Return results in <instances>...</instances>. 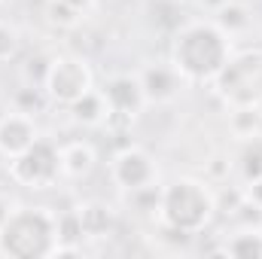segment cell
Instances as JSON below:
<instances>
[{
	"label": "cell",
	"mask_w": 262,
	"mask_h": 259,
	"mask_svg": "<svg viewBox=\"0 0 262 259\" xmlns=\"http://www.w3.org/2000/svg\"><path fill=\"white\" fill-rule=\"evenodd\" d=\"M113 171H116V180H119L122 186H131V189L143 186V183L152 177V165H149V159H146L140 149H128V153H122V156L116 159Z\"/></svg>",
	"instance_id": "obj_7"
},
{
	"label": "cell",
	"mask_w": 262,
	"mask_h": 259,
	"mask_svg": "<svg viewBox=\"0 0 262 259\" xmlns=\"http://www.w3.org/2000/svg\"><path fill=\"white\" fill-rule=\"evenodd\" d=\"M229 46L226 37L210 25L186 28L174 43V70L186 79H210L226 70Z\"/></svg>",
	"instance_id": "obj_1"
},
{
	"label": "cell",
	"mask_w": 262,
	"mask_h": 259,
	"mask_svg": "<svg viewBox=\"0 0 262 259\" xmlns=\"http://www.w3.org/2000/svg\"><path fill=\"white\" fill-rule=\"evenodd\" d=\"M49 238H52L49 217L34 213V210L9 213L6 223L0 226V250L3 253H15V256L46 253V241Z\"/></svg>",
	"instance_id": "obj_2"
},
{
	"label": "cell",
	"mask_w": 262,
	"mask_h": 259,
	"mask_svg": "<svg viewBox=\"0 0 262 259\" xmlns=\"http://www.w3.org/2000/svg\"><path fill=\"white\" fill-rule=\"evenodd\" d=\"M12 52H15V34H12L9 28H3V25H0V61H3V58H9Z\"/></svg>",
	"instance_id": "obj_8"
},
{
	"label": "cell",
	"mask_w": 262,
	"mask_h": 259,
	"mask_svg": "<svg viewBox=\"0 0 262 259\" xmlns=\"http://www.w3.org/2000/svg\"><path fill=\"white\" fill-rule=\"evenodd\" d=\"M162 210H165V217H168L171 226L192 232V229H198L210 217V195H207V189L201 183L180 180V183H174L165 192Z\"/></svg>",
	"instance_id": "obj_3"
},
{
	"label": "cell",
	"mask_w": 262,
	"mask_h": 259,
	"mask_svg": "<svg viewBox=\"0 0 262 259\" xmlns=\"http://www.w3.org/2000/svg\"><path fill=\"white\" fill-rule=\"evenodd\" d=\"M89 67L76 58H61L49 67L46 73V85H49V95L58 98V101H67V104H76L82 95H89Z\"/></svg>",
	"instance_id": "obj_4"
},
{
	"label": "cell",
	"mask_w": 262,
	"mask_h": 259,
	"mask_svg": "<svg viewBox=\"0 0 262 259\" xmlns=\"http://www.w3.org/2000/svg\"><path fill=\"white\" fill-rule=\"evenodd\" d=\"M37 143V131L34 122L21 113H12L0 122V153L6 156H21L25 149H31Z\"/></svg>",
	"instance_id": "obj_6"
},
{
	"label": "cell",
	"mask_w": 262,
	"mask_h": 259,
	"mask_svg": "<svg viewBox=\"0 0 262 259\" xmlns=\"http://www.w3.org/2000/svg\"><path fill=\"white\" fill-rule=\"evenodd\" d=\"M15 168H31V171H18L15 177L31 183V186H46L58 171H61V159L58 153H52L46 143H34L31 149H25L15 162Z\"/></svg>",
	"instance_id": "obj_5"
}]
</instances>
